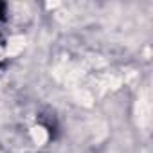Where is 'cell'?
I'll use <instances>...</instances> for the list:
<instances>
[{"mask_svg": "<svg viewBox=\"0 0 153 153\" xmlns=\"http://www.w3.org/2000/svg\"><path fill=\"white\" fill-rule=\"evenodd\" d=\"M6 59V34H4V25H2V13H0V65Z\"/></svg>", "mask_w": 153, "mask_h": 153, "instance_id": "6da1fadb", "label": "cell"}]
</instances>
